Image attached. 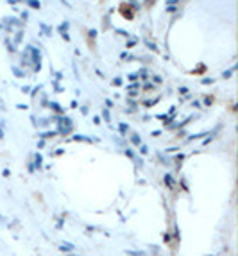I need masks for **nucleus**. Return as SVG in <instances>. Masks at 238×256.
I'll return each mask as SVG.
<instances>
[{
	"label": "nucleus",
	"mask_w": 238,
	"mask_h": 256,
	"mask_svg": "<svg viewBox=\"0 0 238 256\" xmlns=\"http://www.w3.org/2000/svg\"><path fill=\"white\" fill-rule=\"evenodd\" d=\"M0 222H4V217H2V215H0Z\"/></svg>",
	"instance_id": "nucleus-26"
},
{
	"label": "nucleus",
	"mask_w": 238,
	"mask_h": 256,
	"mask_svg": "<svg viewBox=\"0 0 238 256\" xmlns=\"http://www.w3.org/2000/svg\"><path fill=\"white\" fill-rule=\"evenodd\" d=\"M233 72H235V68H231V70H227L226 73H224V77H229V75H231V73H233Z\"/></svg>",
	"instance_id": "nucleus-18"
},
{
	"label": "nucleus",
	"mask_w": 238,
	"mask_h": 256,
	"mask_svg": "<svg viewBox=\"0 0 238 256\" xmlns=\"http://www.w3.org/2000/svg\"><path fill=\"white\" fill-rule=\"evenodd\" d=\"M27 4H29L32 9H39V0H27Z\"/></svg>",
	"instance_id": "nucleus-4"
},
{
	"label": "nucleus",
	"mask_w": 238,
	"mask_h": 256,
	"mask_svg": "<svg viewBox=\"0 0 238 256\" xmlns=\"http://www.w3.org/2000/svg\"><path fill=\"white\" fill-rule=\"evenodd\" d=\"M118 129H120V133H122V134H125V133H127V129H129V125H127V124H120V125H118Z\"/></svg>",
	"instance_id": "nucleus-7"
},
{
	"label": "nucleus",
	"mask_w": 238,
	"mask_h": 256,
	"mask_svg": "<svg viewBox=\"0 0 238 256\" xmlns=\"http://www.w3.org/2000/svg\"><path fill=\"white\" fill-rule=\"evenodd\" d=\"M154 83H161V77L159 75H154Z\"/></svg>",
	"instance_id": "nucleus-25"
},
{
	"label": "nucleus",
	"mask_w": 238,
	"mask_h": 256,
	"mask_svg": "<svg viewBox=\"0 0 238 256\" xmlns=\"http://www.w3.org/2000/svg\"><path fill=\"white\" fill-rule=\"evenodd\" d=\"M34 163H36V167L41 165V154H36V156H34Z\"/></svg>",
	"instance_id": "nucleus-9"
},
{
	"label": "nucleus",
	"mask_w": 238,
	"mask_h": 256,
	"mask_svg": "<svg viewBox=\"0 0 238 256\" xmlns=\"http://www.w3.org/2000/svg\"><path fill=\"white\" fill-rule=\"evenodd\" d=\"M165 185L170 186V188L174 186V179H172V176H170V174H167V176H165Z\"/></svg>",
	"instance_id": "nucleus-3"
},
{
	"label": "nucleus",
	"mask_w": 238,
	"mask_h": 256,
	"mask_svg": "<svg viewBox=\"0 0 238 256\" xmlns=\"http://www.w3.org/2000/svg\"><path fill=\"white\" fill-rule=\"evenodd\" d=\"M147 47H151L152 50H156V45H154V43H151V41H147Z\"/></svg>",
	"instance_id": "nucleus-24"
},
{
	"label": "nucleus",
	"mask_w": 238,
	"mask_h": 256,
	"mask_svg": "<svg viewBox=\"0 0 238 256\" xmlns=\"http://www.w3.org/2000/svg\"><path fill=\"white\" fill-rule=\"evenodd\" d=\"M41 31L45 32V34H47V36H49V34H50V29H49V25H45V23H41Z\"/></svg>",
	"instance_id": "nucleus-13"
},
{
	"label": "nucleus",
	"mask_w": 238,
	"mask_h": 256,
	"mask_svg": "<svg viewBox=\"0 0 238 256\" xmlns=\"http://www.w3.org/2000/svg\"><path fill=\"white\" fill-rule=\"evenodd\" d=\"M13 73H15L16 77H23V72H22V68H18V66H15V68H13Z\"/></svg>",
	"instance_id": "nucleus-6"
},
{
	"label": "nucleus",
	"mask_w": 238,
	"mask_h": 256,
	"mask_svg": "<svg viewBox=\"0 0 238 256\" xmlns=\"http://www.w3.org/2000/svg\"><path fill=\"white\" fill-rule=\"evenodd\" d=\"M179 0H167V5H172V4H177Z\"/></svg>",
	"instance_id": "nucleus-21"
},
{
	"label": "nucleus",
	"mask_w": 238,
	"mask_h": 256,
	"mask_svg": "<svg viewBox=\"0 0 238 256\" xmlns=\"http://www.w3.org/2000/svg\"><path fill=\"white\" fill-rule=\"evenodd\" d=\"M61 251H73V245H70V244H63V245H61Z\"/></svg>",
	"instance_id": "nucleus-8"
},
{
	"label": "nucleus",
	"mask_w": 238,
	"mask_h": 256,
	"mask_svg": "<svg viewBox=\"0 0 238 256\" xmlns=\"http://www.w3.org/2000/svg\"><path fill=\"white\" fill-rule=\"evenodd\" d=\"M66 29H68V22H63V23L59 25V32H65Z\"/></svg>",
	"instance_id": "nucleus-11"
},
{
	"label": "nucleus",
	"mask_w": 238,
	"mask_h": 256,
	"mask_svg": "<svg viewBox=\"0 0 238 256\" xmlns=\"http://www.w3.org/2000/svg\"><path fill=\"white\" fill-rule=\"evenodd\" d=\"M72 131V120L70 118H59V133H70Z\"/></svg>",
	"instance_id": "nucleus-1"
},
{
	"label": "nucleus",
	"mask_w": 238,
	"mask_h": 256,
	"mask_svg": "<svg viewBox=\"0 0 238 256\" xmlns=\"http://www.w3.org/2000/svg\"><path fill=\"white\" fill-rule=\"evenodd\" d=\"M167 11H168V13H174L175 7H174V5H167Z\"/></svg>",
	"instance_id": "nucleus-20"
},
{
	"label": "nucleus",
	"mask_w": 238,
	"mask_h": 256,
	"mask_svg": "<svg viewBox=\"0 0 238 256\" xmlns=\"http://www.w3.org/2000/svg\"><path fill=\"white\" fill-rule=\"evenodd\" d=\"M70 256H75V254H70Z\"/></svg>",
	"instance_id": "nucleus-27"
},
{
	"label": "nucleus",
	"mask_w": 238,
	"mask_h": 256,
	"mask_svg": "<svg viewBox=\"0 0 238 256\" xmlns=\"http://www.w3.org/2000/svg\"><path fill=\"white\" fill-rule=\"evenodd\" d=\"M22 38H23V31H22V29H20V31L16 32V38H15V43H20V41H22Z\"/></svg>",
	"instance_id": "nucleus-5"
},
{
	"label": "nucleus",
	"mask_w": 238,
	"mask_h": 256,
	"mask_svg": "<svg viewBox=\"0 0 238 256\" xmlns=\"http://www.w3.org/2000/svg\"><path fill=\"white\" fill-rule=\"evenodd\" d=\"M131 143L133 145H141V136L140 134H133L131 136Z\"/></svg>",
	"instance_id": "nucleus-2"
},
{
	"label": "nucleus",
	"mask_w": 238,
	"mask_h": 256,
	"mask_svg": "<svg viewBox=\"0 0 238 256\" xmlns=\"http://www.w3.org/2000/svg\"><path fill=\"white\" fill-rule=\"evenodd\" d=\"M125 154H127V156H129V158H133V156H134V154H133V151H131V149H125Z\"/></svg>",
	"instance_id": "nucleus-19"
},
{
	"label": "nucleus",
	"mask_w": 238,
	"mask_h": 256,
	"mask_svg": "<svg viewBox=\"0 0 238 256\" xmlns=\"http://www.w3.org/2000/svg\"><path fill=\"white\" fill-rule=\"evenodd\" d=\"M202 83H204V84H211V83H213V79H204Z\"/></svg>",
	"instance_id": "nucleus-23"
},
{
	"label": "nucleus",
	"mask_w": 238,
	"mask_h": 256,
	"mask_svg": "<svg viewBox=\"0 0 238 256\" xmlns=\"http://www.w3.org/2000/svg\"><path fill=\"white\" fill-rule=\"evenodd\" d=\"M102 118H104L106 122H109V120H111V115H109V111H107V109H106L104 113H102Z\"/></svg>",
	"instance_id": "nucleus-10"
},
{
	"label": "nucleus",
	"mask_w": 238,
	"mask_h": 256,
	"mask_svg": "<svg viewBox=\"0 0 238 256\" xmlns=\"http://www.w3.org/2000/svg\"><path fill=\"white\" fill-rule=\"evenodd\" d=\"M131 2H134V0H131Z\"/></svg>",
	"instance_id": "nucleus-28"
},
{
	"label": "nucleus",
	"mask_w": 238,
	"mask_h": 256,
	"mask_svg": "<svg viewBox=\"0 0 238 256\" xmlns=\"http://www.w3.org/2000/svg\"><path fill=\"white\" fill-rule=\"evenodd\" d=\"M61 36H63V39H65V41H70V36H68L66 32H61Z\"/></svg>",
	"instance_id": "nucleus-16"
},
{
	"label": "nucleus",
	"mask_w": 238,
	"mask_h": 256,
	"mask_svg": "<svg viewBox=\"0 0 238 256\" xmlns=\"http://www.w3.org/2000/svg\"><path fill=\"white\" fill-rule=\"evenodd\" d=\"M213 102V97H204V104H211Z\"/></svg>",
	"instance_id": "nucleus-15"
},
{
	"label": "nucleus",
	"mask_w": 238,
	"mask_h": 256,
	"mask_svg": "<svg viewBox=\"0 0 238 256\" xmlns=\"http://www.w3.org/2000/svg\"><path fill=\"white\" fill-rule=\"evenodd\" d=\"M136 43V39H129V41H127V47H133Z\"/></svg>",
	"instance_id": "nucleus-22"
},
{
	"label": "nucleus",
	"mask_w": 238,
	"mask_h": 256,
	"mask_svg": "<svg viewBox=\"0 0 238 256\" xmlns=\"http://www.w3.org/2000/svg\"><path fill=\"white\" fill-rule=\"evenodd\" d=\"M73 140H75V141H83V140H91V138H88V136H81V134H77V136H73Z\"/></svg>",
	"instance_id": "nucleus-12"
},
{
	"label": "nucleus",
	"mask_w": 238,
	"mask_h": 256,
	"mask_svg": "<svg viewBox=\"0 0 238 256\" xmlns=\"http://www.w3.org/2000/svg\"><path fill=\"white\" fill-rule=\"evenodd\" d=\"M113 84H115V86H122V79H120V77H115V79H113Z\"/></svg>",
	"instance_id": "nucleus-14"
},
{
	"label": "nucleus",
	"mask_w": 238,
	"mask_h": 256,
	"mask_svg": "<svg viewBox=\"0 0 238 256\" xmlns=\"http://www.w3.org/2000/svg\"><path fill=\"white\" fill-rule=\"evenodd\" d=\"M129 88H131V90H133V88H140V83H133V84H129Z\"/></svg>",
	"instance_id": "nucleus-17"
}]
</instances>
